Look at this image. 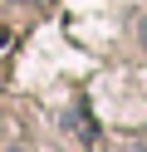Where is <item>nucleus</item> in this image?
<instances>
[{
    "label": "nucleus",
    "instance_id": "1",
    "mask_svg": "<svg viewBox=\"0 0 147 152\" xmlns=\"http://www.w3.org/2000/svg\"><path fill=\"white\" fill-rule=\"evenodd\" d=\"M10 152H20V147H10Z\"/></svg>",
    "mask_w": 147,
    "mask_h": 152
}]
</instances>
